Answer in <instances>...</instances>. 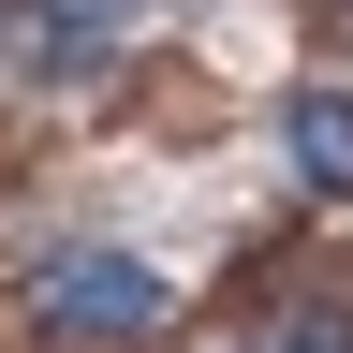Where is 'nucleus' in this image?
<instances>
[{
    "instance_id": "obj_1",
    "label": "nucleus",
    "mask_w": 353,
    "mask_h": 353,
    "mask_svg": "<svg viewBox=\"0 0 353 353\" xmlns=\"http://www.w3.org/2000/svg\"><path fill=\"white\" fill-rule=\"evenodd\" d=\"M30 309H44L59 339H148V324H162V280H148L132 250H59V265L30 280Z\"/></svg>"
},
{
    "instance_id": "obj_2",
    "label": "nucleus",
    "mask_w": 353,
    "mask_h": 353,
    "mask_svg": "<svg viewBox=\"0 0 353 353\" xmlns=\"http://www.w3.org/2000/svg\"><path fill=\"white\" fill-rule=\"evenodd\" d=\"M280 148H294L309 192H353V103H339V88H294V103H280Z\"/></svg>"
},
{
    "instance_id": "obj_3",
    "label": "nucleus",
    "mask_w": 353,
    "mask_h": 353,
    "mask_svg": "<svg viewBox=\"0 0 353 353\" xmlns=\"http://www.w3.org/2000/svg\"><path fill=\"white\" fill-rule=\"evenodd\" d=\"M30 30H44V59H88V44L132 30V0H30Z\"/></svg>"
}]
</instances>
